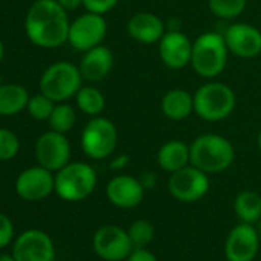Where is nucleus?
<instances>
[{
	"label": "nucleus",
	"instance_id": "nucleus-1",
	"mask_svg": "<svg viewBox=\"0 0 261 261\" xmlns=\"http://www.w3.org/2000/svg\"><path fill=\"white\" fill-rule=\"evenodd\" d=\"M69 20L57 0H37L27 14L28 39L40 48H57L68 42Z\"/></svg>",
	"mask_w": 261,
	"mask_h": 261
},
{
	"label": "nucleus",
	"instance_id": "nucleus-2",
	"mask_svg": "<svg viewBox=\"0 0 261 261\" xmlns=\"http://www.w3.org/2000/svg\"><path fill=\"white\" fill-rule=\"evenodd\" d=\"M235 160L232 143L218 134H203L191 145V165L206 174H218L230 168Z\"/></svg>",
	"mask_w": 261,
	"mask_h": 261
},
{
	"label": "nucleus",
	"instance_id": "nucleus-3",
	"mask_svg": "<svg viewBox=\"0 0 261 261\" xmlns=\"http://www.w3.org/2000/svg\"><path fill=\"white\" fill-rule=\"evenodd\" d=\"M227 45L224 36L218 33H204L192 43L191 66L203 79L218 77L227 63Z\"/></svg>",
	"mask_w": 261,
	"mask_h": 261
},
{
	"label": "nucleus",
	"instance_id": "nucleus-4",
	"mask_svg": "<svg viewBox=\"0 0 261 261\" xmlns=\"http://www.w3.org/2000/svg\"><path fill=\"white\" fill-rule=\"evenodd\" d=\"M237 97L232 88L221 82H209L194 94L195 114L204 121H221L235 109Z\"/></svg>",
	"mask_w": 261,
	"mask_h": 261
},
{
	"label": "nucleus",
	"instance_id": "nucleus-5",
	"mask_svg": "<svg viewBox=\"0 0 261 261\" xmlns=\"http://www.w3.org/2000/svg\"><path fill=\"white\" fill-rule=\"evenodd\" d=\"M97 186V174L88 163H68L56 174V194L69 203L88 198Z\"/></svg>",
	"mask_w": 261,
	"mask_h": 261
},
{
	"label": "nucleus",
	"instance_id": "nucleus-6",
	"mask_svg": "<svg viewBox=\"0 0 261 261\" xmlns=\"http://www.w3.org/2000/svg\"><path fill=\"white\" fill-rule=\"evenodd\" d=\"M82 80L83 75L80 68L69 62H57L43 72L40 79V91L53 101L62 103L79 92Z\"/></svg>",
	"mask_w": 261,
	"mask_h": 261
},
{
	"label": "nucleus",
	"instance_id": "nucleus-7",
	"mask_svg": "<svg viewBox=\"0 0 261 261\" xmlns=\"http://www.w3.org/2000/svg\"><path fill=\"white\" fill-rule=\"evenodd\" d=\"M118 133L115 124L105 117H94L82 133V149L92 160H105L117 148Z\"/></svg>",
	"mask_w": 261,
	"mask_h": 261
},
{
	"label": "nucleus",
	"instance_id": "nucleus-8",
	"mask_svg": "<svg viewBox=\"0 0 261 261\" xmlns=\"http://www.w3.org/2000/svg\"><path fill=\"white\" fill-rule=\"evenodd\" d=\"M211 188L209 174L188 165L183 169L172 172L168 181L169 194L183 203H194L201 200Z\"/></svg>",
	"mask_w": 261,
	"mask_h": 261
},
{
	"label": "nucleus",
	"instance_id": "nucleus-9",
	"mask_svg": "<svg viewBox=\"0 0 261 261\" xmlns=\"http://www.w3.org/2000/svg\"><path fill=\"white\" fill-rule=\"evenodd\" d=\"M92 247L105 261H123L136 249L127 230L115 224H106L97 229L92 238Z\"/></svg>",
	"mask_w": 261,
	"mask_h": 261
},
{
	"label": "nucleus",
	"instance_id": "nucleus-10",
	"mask_svg": "<svg viewBox=\"0 0 261 261\" xmlns=\"http://www.w3.org/2000/svg\"><path fill=\"white\" fill-rule=\"evenodd\" d=\"M108 33V23L101 14L86 13L77 17L69 25L68 42L77 51H89L105 40Z\"/></svg>",
	"mask_w": 261,
	"mask_h": 261
},
{
	"label": "nucleus",
	"instance_id": "nucleus-11",
	"mask_svg": "<svg viewBox=\"0 0 261 261\" xmlns=\"http://www.w3.org/2000/svg\"><path fill=\"white\" fill-rule=\"evenodd\" d=\"M13 255L16 261H54L56 246L43 230L28 229L16 238Z\"/></svg>",
	"mask_w": 261,
	"mask_h": 261
},
{
	"label": "nucleus",
	"instance_id": "nucleus-12",
	"mask_svg": "<svg viewBox=\"0 0 261 261\" xmlns=\"http://www.w3.org/2000/svg\"><path fill=\"white\" fill-rule=\"evenodd\" d=\"M36 157L40 166L49 169L51 172H57L69 163L71 145L65 134L51 129L49 133L39 137L36 143Z\"/></svg>",
	"mask_w": 261,
	"mask_h": 261
},
{
	"label": "nucleus",
	"instance_id": "nucleus-13",
	"mask_svg": "<svg viewBox=\"0 0 261 261\" xmlns=\"http://www.w3.org/2000/svg\"><path fill=\"white\" fill-rule=\"evenodd\" d=\"M261 240L256 227L249 223L233 226L224 243V255L227 261H253Z\"/></svg>",
	"mask_w": 261,
	"mask_h": 261
},
{
	"label": "nucleus",
	"instance_id": "nucleus-14",
	"mask_svg": "<svg viewBox=\"0 0 261 261\" xmlns=\"http://www.w3.org/2000/svg\"><path fill=\"white\" fill-rule=\"evenodd\" d=\"M56 191V177L43 166L25 169L16 180V192L27 201H40Z\"/></svg>",
	"mask_w": 261,
	"mask_h": 261
},
{
	"label": "nucleus",
	"instance_id": "nucleus-15",
	"mask_svg": "<svg viewBox=\"0 0 261 261\" xmlns=\"http://www.w3.org/2000/svg\"><path fill=\"white\" fill-rule=\"evenodd\" d=\"M192 43L194 42H191L189 37L178 30L166 31L159 42V54L162 62L174 71L186 68L191 65Z\"/></svg>",
	"mask_w": 261,
	"mask_h": 261
},
{
	"label": "nucleus",
	"instance_id": "nucleus-16",
	"mask_svg": "<svg viewBox=\"0 0 261 261\" xmlns=\"http://www.w3.org/2000/svg\"><path fill=\"white\" fill-rule=\"evenodd\" d=\"M229 53L240 59H253L261 54V31L249 23H233L224 33Z\"/></svg>",
	"mask_w": 261,
	"mask_h": 261
},
{
	"label": "nucleus",
	"instance_id": "nucleus-17",
	"mask_svg": "<svg viewBox=\"0 0 261 261\" xmlns=\"http://www.w3.org/2000/svg\"><path fill=\"white\" fill-rule=\"evenodd\" d=\"M145 186L140 178L130 175H117L106 185V197L118 209H134L145 198Z\"/></svg>",
	"mask_w": 261,
	"mask_h": 261
},
{
	"label": "nucleus",
	"instance_id": "nucleus-18",
	"mask_svg": "<svg viewBox=\"0 0 261 261\" xmlns=\"http://www.w3.org/2000/svg\"><path fill=\"white\" fill-rule=\"evenodd\" d=\"M165 33V22L154 13H137L127 22V34L143 45L159 43Z\"/></svg>",
	"mask_w": 261,
	"mask_h": 261
},
{
	"label": "nucleus",
	"instance_id": "nucleus-19",
	"mask_svg": "<svg viewBox=\"0 0 261 261\" xmlns=\"http://www.w3.org/2000/svg\"><path fill=\"white\" fill-rule=\"evenodd\" d=\"M112 66H114L112 51L108 46L98 45L85 53L79 68L85 80L101 82L103 79L109 75V72L112 71Z\"/></svg>",
	"mask_w": 261,
	"mask_h": 261
},
{
	"label": "nucleus",
	"instance_id": "nucleus-20",
	"mask_svg": "<svg viewBox=\"0 0 261 261\" xmlns=\"http://www.w3.org/2000/svg\"><path fill=\"white\" fill-rule=\"evenodd\" d=\"M159 166L172 174L191 165V146L180 140L166 142L157 152Z\"/></svg>",
	"mask_w": 261,
	"mask_h": 261
},
{
	"label": "nucleus",
	"instance_id": "nucleus-21",
	"mask_svg": "<svg viewBox=\"0 0 261 261\" xmlns=\"http://www.w3.org/2000/svg\"><path fill=\"white\" fill-rule=\"evenodd\" d=\"M162 112L166 118L172 121H181L186 120L194 109V95H191L188 91L175 88L168 91L162 98Z\"/></svg>",
	"mask_w": 261,
	"mask_h": 261
},
{
	"label": "nucleus",
	"instance_id": "nucleus-22",
	"mask_svg": "<svg viewBox=\"0 0 261 261\" xmlns=\"http://www.w3.org/2000/svg\"><path fill=\"white\" fill-rule=\"evenodd\" d=\"M28 91L16 83L0 86V115H16L28 106Z\"/></svg>",
	"mask_w": 261,
	"mask_h": 261
},
{
	"label": "nucleus",
	"instance_id": "nucleus-23",
	"mask_svg": "<svg viewBox=\"0 0 261 261\" xmlns=\"http://www.w3.org/2000/svg\"><path fill=\"white\" fill-rule=\"evenodd\" d=\"M233 209L241 223L255 224L261 220V197L253 191H243L235 197Z\"/></svg>",
	"mask_w": 261,
	"mask_h": 261
},
{
	"label": "nucleus",
	"instance_id": "nucleus-24",
	"mask_svg": "<svg viewBox=\"0 0 261 261\" xmlns=\"http://www.w3.org/2000/svg\"><path fill=\"white\" fill-rule=\"evenodd\" d=\"M75 101H77L79 109L91 117L100 115L106 105L105 95L97 88H92V86L80 88L79 92L75 94Z\"/></svg>",
	"mask_w": 261,
	"mask_h": 261
},
{
	"label": "nucleus",
	"instance_id": "nucleus-25",
	"mask_svg": "<svg viewBox=\"0 0 261 261\" xmlns=\"http://www.w3.org/2000/svg\"><path fill=\"white\" fill-rule=\"evenodd\" d=\"M75 120H77V117H75L74 108L71 105L63 103V101L60 105L54 106V111L48 118L51 129L56 130V133H60V134L69 133L75 124Z\"/></svg>",
	"mask_w": 261,
	"mask_h": 261
},
{
	"label": "nucleus",
	"instance_id": "nucleus-26",
	"mask_svg": "<svg viewBox=\"0 0 261 261\" xmlns=\"http://www.w3.org/2000/svg\"><path fill=\"white\" fill-rule=\"evenodd\" d=\"M247 0H209V10L218 19L230 20L241 16L246 10Z\"/></svg>",
	"mask_w": 261,
	"mask_h": 261
},
{
	"label": "nucleus",
	"instance_id": "nucleus-27",
	"mask_svg": "<svg viewBox=\"0 0 261 261\" xmlns=\"http://www.w3.org/2000/svg\"><path fill=\"white\" fill-rule=\"evenodd\" d=\"M129 238L133 241L134 247H146L148 244L152 243L154 235H155V229L154 226L146 221V220H137L127 229Z\"/></svg>",
	"mask_w": 261,
	"mask_h": 261
},
{
	"label": "nucleus",
	"instance_id": "nucleus-28",
	"mask_svg": "<svg viewBox=\"0 0 261 261\" xmlns=\"http://www.w3.org/2000/svg\"><path fill=\"white\" fill-rule=\"evenodd\" d=\"M54 103L56 101H53L45 94H39V95L30 97L27 109H28V112H30V115L33 118H36V120H48L49 115L54 111V106H56Z\"/></svg>",
	"mask_w": 261,
	"mask_h": 261
},
{
	"label": "nucleus",
	"instance_id": "nucleus-29",
	"mask_svg": "<svg viewBox=\"0 0 261 261\" xmlns=\"http://www.w3.org/2000/svg\"><path fill=\"white\" fill-rule=\"evenodd\" d=\"M20 142L17 136L8 129H0V162H8L17 155Z\"/></svg>",
	"mask_w": 261,
	"mask_h": 261
},
{
	"label": "nucleus",
	"instance_id": "nucleus-30",
	"mask_svg": "<svg viewBox=\"0 0 261 261\" xmlns=\"http://www.w3.org/2000/svg\"><path fill=\"white\" fill-rule=\"evenodd\" d=\"M118 4V0H83V7L88 13L94 14H106L112 11Z\"/></svg>",
	"mask_w": 261,
	"mask_h": 261
},
{
	"label": "nucleus",
	"instance_id": "nucleus-31",
	"mask_svg": "<svg viewBox=\"0 0 261 261\" xmlns=\"http://www.w3.org/2000/svg\"><path fill=\"white\" fill-rule=\"evenodd\" d=\"M14 238V224L11 218L0 212V249L7 247Z\"/></svg>",
	"mask_w": 261,
	"mask_h": 261
},
{
	"label": "nucleus",
	"instance_id": "nucleus-32",
	"mask_svg": "<svg viewBox=\"0 0 261 261\" xmlns=\"http://www.w3.org/2000/svg\"><path fill=\"white\" fill-rule=\"evenodd\" d=\"M126 261H159V259L146 247H136L126 258Z\"/></svg>",
	"mask_w": 261,
	"mask_h": 261
},
{
	"label": "nucleus",
	"instance_id": "nucleus-33",
	"mask_svg": "<svg viewBox=\"0 0 261 261\" xmlns=\"http://www.w3.org/2000/svg\"><path fill=\"white\" fill-rule=\"evenodd\" d=\"M127 163H129V157L127 155H118V157H115L112 162H111V169H115V171H120V169H123L124 166H127Z\"/></svg>",
	"mask_w": 261,
	"mask_h": 261
},
{
	"label": "nucleus",
	"instance_id": "nucleus-34",
	"mask_svg": "<svg viewBox=\"0 0 261 261\" xmlns=\"http://www.w3.org/2000/svg\"><path fill=\"white\" fill-rule=\"evenodd\" d=\"M57 2L66 10V11H72L77 10L79 7L83 5V0H57Z\"/></svg>",
	"mask_w": 261,
	"mask_h": 261
},
{
	"label": "nucleus",
	"instance_id": "nucleus-35",
	"mask_svg": "<svg viewBox=\"0 0 261 261\" xmlns=\"http://www.w3.org/2000/svg\"><path fill=\"white\" fill-rule=\"evenodd\" d=\"M140 181H142V185H143L145 189H146V188H154L157 178H155V175H154L152 172H146V174L140 178Z\"/></svg>",
	"mask_w": 261,
	"mask_h": 261
},
{
	"label": "nucleus",
	"instance_id": "nucleus-36",
	"mask_svg": "<svg viewBox=\"0 0 261 261\" xmlns=\"http://www.w3.org/2000/svg\"><path fill=\"white\" fill-rule=\"evenodd\" d=\"M0 261H16V258H14V255L0 253Z\"/></svg>",
	"mask_w": 261,
	"mask_h": 261
},
{
	"label": "nucleus",
	"instance_id": "nucleus-37",
	"mask_svg": "<svg viewBox=\"0 0 261 261\" xmlns=\"http://www.w3.org/2000/svg\"><path fill=\"white\" fill-rule=\"evenodd\" d=\"M2 59H4V43L0 40V62H2Z\"/></svg>",
	"mask_w": 261,
	"mask_h": 261
},
{
	"label": "nucleus",
	"instance_id": "nucleus-38",
	"mask_svg": "<svg viewBox=\"0 0 261 261\" xmlns=\"http://www.w3.org/2000/svg\"><path fill=\"white\" fill-rule=\"evenodd\" d=\"M256 230H258V235H259V240H261V220L258 221V227H256Z\"/></svg>",
	"mask_w": 261,
	"mask_h": 261
},
{
	"label": "nucleus",
	"instance_id": "nucleus-39",
	"mask_svg": "<svg viewBox=\"0 0 261 261\" xmlns=\"http://www.w3.org/2000/svg\"><path fill=\"white\" fill-rule=\"evenodd\" d=\"M258 148L261 151V130H259V134H258Z\"/></svg>",
	"mask_w": 261,
	"mask_h": 261
},
{
	"label": "nucleus",
	"instance_id": "nucleus-40",
	"mask_svg": "<svg viewBox=\"0 0 261 261\" xmlns=\"http://www.w3.org/2000/svg\"><path fill=\"white\" fill-rule=\"evenodd\" d=\"M0 86H2V79H0Z\"/></svg>",
	"mask_w": 261,
	"mask_h": 261
}]
</instances>
